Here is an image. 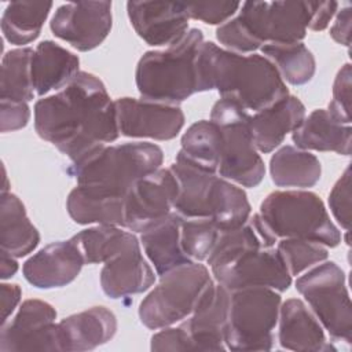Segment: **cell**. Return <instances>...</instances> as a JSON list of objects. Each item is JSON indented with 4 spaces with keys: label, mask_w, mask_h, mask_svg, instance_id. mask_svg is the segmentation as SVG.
Segmentation results:
<instances>
[{
    "label": "cell",
    "mask_w": 352,
    "mask_h": 352,
    "mask_svg": "<svg viewBox=\"0 0 352 352\" xmlns=\"http://www.w3.org/2000/svg\"><path fill=\"white\" fill-rule=\"evenodd\" d=\"M37 135L78 162L95 150L118 139L116 102L103 81L80 72L56 94L34 103Z\"/></svg>",
    "instance_id": "cell-1"
},
{
    "label": "cell",
    "mask_w": 352,
    "mask_h": 352,
    "mask_svg": "<svg viewBox=\"0 0 352 352\" xmlns=\"http://www.w3.org/2000/svg\"><path fill=\"white\" fill-rule=\"evenodd\" d=\"M198 92L216 89L246 111H260L289 95L286 82L264 55L238 54L213 41L201 44L197 56Z\"/></svg>",
    "instance_id": "cell-2"
},
{
    "label": "cell",
    "mask_w": 352,
    "mask_h": 352,
    "mask_svg": "<svg viewBox=\"0 0 352 352\" xmlns=\"http://www.w3.org/2000/svg\"><path fill=\"white\" fill-rule=\"evenodd\" d=\"M179 183L173 210L183 217H209L220 231L242 226L252 214L246 192L235 183L191 162L180 151L169 166Z\"/></svg>",
    "instance_id": "cell-3"
},
{
    "label": "cell",
    "mask_w": 352,
    "mask_h": 352,
    "mask_svg": "<svg viewBox=\"0 0 352 352\" xmlns=\"http://www.w3.org/2000/svg\"><path fill=\"white\" fill-rule=\"evenodd\" d=\"M164 162V151L150 142H128L102 146L78 162L67 173L77 186L109 198L124 199L129 187L140 177L155 172Z\"/></svg>",
    "instance_id": "cell-4"
},
{
    "label": "cell",
    "mask_w": 352,
    "mask_h": 352,
    "mask_svg": "<svg viewBox=\"0 0 352 352\" xmlns=\"http://www.w3.org/2000/svg\"><path fill=\"white\" fill-rule=\"evenodd\" d=\"M202 43V30L192 28L165 50L144 52L135 72L142 99L179 104L197 94V56Z\"/></svg>",
    "instance_id": "cell-5"
},
{
    "label": "cell",
    "mask_w": 352,
    "mask_h": 352,
    "mask_svg": "<svg viewBox=\"0 0 352 352\" xmlns=\"http://www.w3.org/2000/svg\"><path fill=\"white\" fill-rule=\"evenodd\" d=\"M264 226L276 239L301 238L336 248L341 232L330 219L320 197L307 190H282L270 192L258 212Z\"/></svg>",
    "instance_id": "cell-6"
},
{
    "label": "cell",
    "mask_w": 352,
    "mask_h": 352,
    "mask_svg": "<svg viewBox=\"0 0 352 352\" xmlns=\"http://www.w3.org/2000/svg\"><path fill=\"white\" fill-rule=\"evenodd\" d=\"M210 120L220 131V164L217 175L242 187H256L265 175L250 131V114L236 103L219 99L210 111Z\"/></svg>",
    "instance_id": "cell-7"
},
{
    "label": "cell",
    "mask_w": 352,
    "mask_h": 352,
    "mask_svg": "<svg viewBox=\"0 0 352 352\" xmlns=\"http://www.w3.org/2000/svg\"><path fill=\"white\" fill-rule=\"evenodd\" d=\"M280 304V293L270 287L231 290L226 348L230 351L272 349Z\"/></svg>",
    "instance_id": "cell-8"
},
{
    "label": "cell",
    "mask_w": 352,
    "mask_h": 352,
    "mask_svg": "<svg viewBox=\"0 0 352 352\" xmlns=\"http://www.w3.org/2000/svg\"><path fill=\"white\" fill-rule=\"evenodd\" d=\"M158 285L142 300L139 319L150 330H160L191 315L201 294L213 280L201 261L179 265L160 276Z\"/></svg>",
    "instance_id": "cell-9"
},
{
    "label": "cell",
    "mask_w": 352,
    "mask_h": 352,
    "mask_svg": "<svg viewBox=\"0 0 352 352\" xmlns=\"http://www.w3.org/2000/svg\"><path fill=\"white\" fill-rule=\"evenodd\" d=\"M296 289L330 338L351 345L352 305L342 268L334 261L324 260L298 276Z\"/></svg>",
    "instance_id": "cell-10"
},
{
    "label": "cell",
    "mask_w": 352,
    "mask_h": 352,
    "mask_svg": "<svg viewBox=\"0 0 352 352\" xmlns=\"http://www.w3.org/2000/svg\"><path fill=\"white\" fill-rule=\"evenodd\" d=\"M311 10L312 1H245L235 19L260 50L264 44L301 41Z\"/></svg>",
    "instance_id": "cell-11"
},
{
    "label": "cell",
    "mask_w": 352,
    "mask_h": 352,
    "mask_svg": "<svg viewBox=\"0 0 352 352\" xmlns=\"http://www.w3.org/2000/svg\"><path fill=\"white\" fill-rule=\"evenodd\" d=\"M177 195L179 183L170 168L138 179L124 197V228L143 232L173 212Z\"/></svg>",
    "instance_id": "cell-12"
},
{
    "label": "cell",
    "mask_w": 352,
    "mask_h": 352,
    "mask_svg": "<svg viewBox=\"0 0 352 352\" xmlns=\"http://www.w3.org/2000/svg\"><path fill=\"white\" fill-rule=\"evenodd\" d=\"M56 311L43 300H25L15 316L1 324L0 351H60L56 329Z\"/></svg>",
    "instance_id": "cell-13"
},
{
    "label": "cell",
    "mask_w": 352,
    "mask_h": 352,
    "mask_svg": "<svg viewBox=\"0 0 352 352\" xmlns=\"http://www.w3.org/2000/svg\"><path fill=\"white\" fill-rule=\"evenodd\" d=\"M113 25L111 1L66 3L54 12L50 28L55 37L81 52L99 47Z\"/></svg>",
    "instance_id": "cell-14"
},
{
    "label": "cell",
    "mask_w": 352,
    "mask_h": 352,
    "mask_svg": "<svg viewBox=\"0 0 352 352\" xmlns=\"http://www.w3.org/2000/svg\"><path fill=\"white\" fill-rule=\"evenodd\" d=\"M116 102L120 135L135 139L172 140L184 126V113L179 104L136 98H118Z\"/></svg>",
    "instance_id": "cell-15"
},
{
    "label": "cell",
    "mask_w": 352,
    "mask_h": 352,
    "mask_svg": "<svg viewBox=\"0 0 352 352\" xmlns=\"http://www.w3.org/2000/svg\"><path fill=\"white\" fill-rule=\"evenodd\" d=\"M212 275L228 290L261 286L279 293L289 289L293 278L275 246L248 249Z\"/></svg>",
    "instance_id": "cell-16"
},
{
    "label": "cell",
    "mask_w": 352,
    "mask_h": 352,
    "mask_svg": "<svg viewBox=\"0 0 352 352\" xmlns=\"http://www.w3.org/2000/svg\"><path fill=\"white\" fill-rule=\"evenodd\" d=\"M126 12L136 34L153 47H169L188 32L186 3L128 1Z\"/></svg>",
    "instance_id": "cell-17"
},
{
    "label": "cell",
    "mask_w": 352,
    "mask_h": 352,
    "mask_svg": "<svg viewBox=\"0 0 352 352\" xmlns=\"http://www.w3.org/2000/svg\"><path fill=\"white\" fill-rule=\"evenodd\" d=\"M230 294L224 285L212 280L201 294L190 318L182 320L195 345V351H224Z\"/></svg>",
    "instance_id": "cell-18"
},
{
    "label": "cell",
    "mask_w": 352,
    "mask_h": 352,
    "mask_svg": "<svg viewBox=\"0 0 352 352\" xmlns=\"http://www.w3.org/2000/svg\"><path fill=\"white\" fill-rule=\"evenodd\" d=\"M85 264L81 250L70 238L50 243L29 257L22 267L25 279L37 289H55L72 283Z\"/></svg>",
    "instance_id": "cell-19"
},
{
    "label": "cell",
    "mask_w": 352,
    "mask_h": 352,
    "mask_svg": "<svg viewBox=\"0 0 352 352\" xmlns=\"http://www.w3.org/2000/svg\"><path fill=\"white\" fill-rule=\"evenodd\" d=\"M154 282L155 272L143 257L140 241L104 261L100 270L102 290L113 300L143 293Z\"/></svg>",
    "instance_id": "cell-20"
},
{
    "label": "cell",
    "mask_w": 352,
    "mask_h": 352,
    "mask_svg": "<svg viewBox=\"0 0 352 352\" xmlns=\"http://www.w3.org/2000/svg\"><path fill=\"white\" fill-rule=\"evenodd\" d=\"M117 316L103 305L91 307L56 323L62 352L91 351L109 342L117 333Z\"/></svg>",
    "instance_id": "cell-21"
},
{
    "label": "cell",
    "mask_w": 352,
    "mask_h": 352,
    "mask_svg": "<svg viewBox=\"0 0 352 352\" xmlns=\"http://www.w3.org/2000/svg\"><path fill=\"white\" fill-rule=\"evenodd\" d=\"M278 341L282 348L290 351H336V346L327 341L324 329L315 314L300 298H289L280 304Z\"/></svg>",
    "instance_id": "cell-22"
},
{
    "label": "cell",
    "mask_w": 352,
    "mask_h": 352,
    "mask_svg": "<svg viewBox=\"0 0 352 352\" xmlns=\"http://www.w3.org/2000/svg\"><path fill=\"white\" fill-rule=\"evenodd\" d=\"M305 118V106L294 96L287 95L254 114H250V131L257 151H274L287 133L293 132Z\"/></svg>",
    "instance_id": "cell-23"
},
{
    "label": "cell",
    "mask_w": 352,
    "mask_h": 352,
    "mask_svg": "<svg viewBox=\"0 0 352 352\" xmlns=\"http://www.w3.org/2000/svg\"><path fill=\"white\" fill-rule=\"evenodd\" d=\"M292 140L301 150L351 155L352 128L337 121L327 109H316L292 132Z\"/></svg>",
    "instance_id": "cell-24"
},
{
    "label": "cell",
    "mask_w": 352,
    "mask_h": 352,
    "mask_svg": "<svg viewBox=\"0 0 352 352\" xmlns=\"http://www.w3.org/2000/svg\"><path fill=\"white\" fill-rule=\"evenodd\" d=\"M30 66L33 88L38 96L62 89L80 73L78 56L52 40L37 44Z\"/></svg>",
    "instance_id": "cell-25"
},
{
    "label": "cell",
    "mask_w": 352,
    "mask_h": 352,
    "mask_svg": "<svg viewBox=\"0 0 352 352\" xmlns=\"http://www.w3.org/2000/svg\"><path fill=\"white\" fill-rule=\"evenodd\" d=\"M180 226L182 216L173 210L140 232V245L160 276L179 265L194 263L187 258L182 249Z\"/></svg>",
    "instance_id": "cell-26"
},
{
    "label": "cell",
    "mask_w": 352,
    "mask_h": 352,
    "mask_svg": "<svg viewBox=\"0 0 352 352\" xmlns=\"http://www.w3.org/2000/svg\"><path fill=\"white\" fill-rule=\"evenodd\" d=\"M40 242V234L26 214L23 202L11 191L1 192L0 246L19 258L32 253Z\"/></svg>",
    "instance_id": "cell-27"
},
{
    "label": "cell",
    "mask_w": 352,
    "mask_h": 352,
    "mask_svg": "<svg viewBox=\"0 0 352 352\" xmlns=\"http://www.w3.org/2000/svg\"><path fill=\"white\" fill-rule=\"evenodd\" d=\"M270 175L278 187L309 188L320 180L322 165L315 154L286 144L271 155Z\"/></svg>",
    "instance_id": "cell-28"
},
{
    "label": "cell",
    "mask_w": 352,
    "mask_h": 352,
    "mask_svg": "<svg viewBox=\"0 0 352 352\" xmlns=\"http://www.w3.org/2000/svg\"><path fill=\"white\" fill-rule=\"evenodd\" d=\"M52 7V1H11L1 15L3 37L19 48L34 41Z\"/></svg>",
    "instance_id": "cell-29"
},
{
    "label": "cell",
    "mask_w": 352,
    "mask_h": 352,
    "mask_svg": "<svg viewBox=\"0 0 352 352\" xmlns=\"http://www.w3.org/2000/svg\"><path fill=\"white\" fill-rule=\"evenodd\" d=\"M66 209L77 224L124 227V199L99 195L82 186H76L69 192Z\"/></svg>",
    "instance_id": "cell-30"
},
{
    "label": "cell",
    "mask_w": 352,
    "mask_h": 352,
    "mask_svg": "<svg viewBox=\"0 0 352 352\" xmlns=\"http://www.w3.org/2000/svg\"><path fill=\"white\" fill-rule=\"evenodd\" d=\"M72 239L81 250L85 264H103L121 250L139 242L133 232L118 226L103 224L85 228L73 235Z\"/></svg>",
    "instance_id": "cell-31"
},
{
    "label": "cell",
    "mask_w": 352,
    "mask_h": 352,
    "mask_svg": "<svg viewBox=\"0 0 352 352\" xmlns=\"http://www.w3.org/2000/svg\"><path fill=\"white\" fill-rule=\"evenodd\" d=\"M260 51L272 62L285 82L304 85L315 76V56L301 41L264 44Z\"/></svg>",
    "instance_id": "cell-32"
},
{
    "label": "cell",
    "mask_w": 352,
    "mask_h": 352,
    "mask_svg": "<svg viewBox=\"0 0 352 352\" xmlns=\"http://www.w3.org/2000/svg\"><path fill=\"white\" fill-rule=\"evenodd\" d=\"M34 50L21 47L3 55L0 73V99L30 102L34 96L32 82V56Z\"/></svg>",
    "instance_id": "cell-33"
},
{
    "label": "cell",
    "mask_w": 352,
    "mask_h": 352,
    "mask_svg": "<svg viewBox=\"0 0 352 352\" xmlns=\"http://www.w3.org/2000/svg\"><path fill=\"white\" fill-rule=\"evenodd\" d=\"M179 150L198 166L216 172L220 164V131L212 120H199L183 133Z\"/></svg>",
    "instance_id": "cell-34"
},
{
    "label": "cell",
    "mask_w": 352,
    "mask_h": 352,
    "mask_svg": "<svg viewBox=\"0 0 352 352\" xmlns=\"http://www.w3.org/2000/svg\"><path fill=\"white\" fill-rule=\"evenodd\" d=\"M220 228L209 217H183L180 243L190 261H204L209 257L219 238Z\"/></svg>",
    "instance_id": "cell-35"
},
{
    "label": "cell",
    "mask_w": 352,
    "mask_h": 352,
    "mask_svg": "<svg viewBox=\"0 0 352 352\" xmlns=\"http://www.w3.org/2000/svg\"><path fill=\"white\" fill-rule=\"evenodd\" d=\"M276 250L292 276L300 275L329 257V250L324 245L301 238H282L276 242Z\"/></svg>",
    "instance_id": "cell-36"
},
{
    "label": "cell",
    "mask_w": 352,
    "mask_h": 352,
    "mask_svg": "<svg viewBox=\"0 0 352 352\" xmlns=\"http://www.w3.org/2000/svg\"><path fill=\"white\" fill-rule=\"evenodd\" d=\"M351 63H345L333 84V98L327 111L341 124L351 125Z\"/></svg>",
    "instance_id": "cell-37"
},
{
    "label": "cell",
    "mask_w": 352,
    "mask_h": 352,
    "mask_svg": "<svg viewBox=\"0 0 352 352\" xmlns=\"http://www.w3.org/2000/svg\"><path fill=\"white\" fill-rule=\"evenodd\" d=\"M238 1H198L186 3L190 18L202 21L208 25H223L231 19L239 10Z\"/></svg>",
    "instance_id": "cell-38"
},
{
    "label": "cell",
    "mask_w": 352,
    "mask_h": 352,
    "mask_svg": "<svg viewBox=\"0 0 352 352\" xmlns=\"http://www.w3.org/2000/svg\"><path fill=\"white\" fill-rule=\"evenodd\" d=\"M329 208L345 231L351 224V166L348 165L329 194Z\"/></svg>",
    "instance_id": "cell-39"
},
{
    "label": "cell",
    "mask_w": 352,
    "mask_h": 352,
    "mask_svg": "<svg viewBox=\"0 0 352 352\" xmlns=\"http://www.w3.org/2000/svg\"><path fill=\"white\" fill-rule=\"evenodd\" d=\"M151 351H195V345L182 322L179 326L162 327L153 334L150 341Z\"/></svg>",
    "instance_id": "cell-40"
},
{
    "label": "cell",
    "mask_w": 352,
    "mask_h": 352,
    "mask_svg": "<svg viewBox=\"0 0 352 352\" xmlns=\"http://www.w3.org/2000/svg\"><path fill=\"white\" fill-rule=\"evenodd\" d=\"M30 118V107L28 102L0 100V129L3 133L22 129Z\"/></svg>",
    "instance_id": "cell-41"
},
{
    "label": "cell",
    "mask_w": 352,
    "mask_h": 352,
    "mask_svg": "<svg viewBox=\"0 0 352 352\" xmlns=\"http://www.w3.org/2000/svg\"><path fill=\"white\" fill-rule=\"evenodd\" d=\"M352 8L349 3H345L341 6L340 10L336 12L334 23L330 28V36L331 38L345 47L351 45V15Z\"/></svg>",
    "instance_id": "cell-42"
},
{
    "label": "cell",
    "mask_w": 352,
    "mask_h": 352,
    "mask_svg": "<svg viewBox=\"0 0 352 352\" xmlns=\"http://www.w3.org/2000/svg\"><path fill=\"white\" fill-rule=\"evenodd\" d=\"M340 3L337 1H312L308 29L314 32L324 30L330 25V21L334 18Z\"/></svg>",
    "instance_id": "cell-43"
},
{
    "label": "cell",
    "mask_w": 352,
    "mask_h": 352,
    "mask_svg": "<svg viewBox=\"0 0 352 352\" xmlns=\"http://www.w3.org/2000/svg\"><path fill=\"white\" fill-rule=\"evenodd\" d=\"M0 293H1V324H4L7 323V319L15 311V308L18 307L22 297V290L16 283L3 282L0 285Z\"/></svg>",
    "instance_id": "cell-44"
},
{
    "label": "cell",
    "mask_w": 352,
    "mask_h": 352,
    "mask_svg": "<svg viewBox=\"0 0 352 352\" xmlns=\"http://www.w3.org/2000/svg\"><path fill=\"white\" fill-rule=\"evenodd\" d=\"M18 261L16 257L11 256L10 253L0 250V276L3 280L12 278L18 271Z\"/></svg>",
    "instance_id": "cell-45"
}]
</instances>
